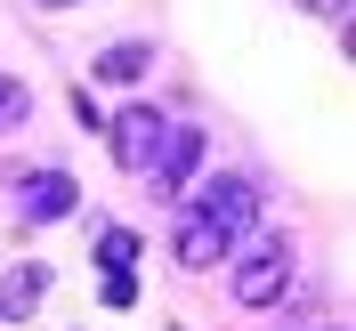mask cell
I'll return each instance as SVG.
<instances>
[{"label":"cell","instance_id":"obj_11","mask_svg":"<svg viewBox=\"0 0 356 331\" xmlns=\"http://www.w3.org/2000/svg\"><path fill=\"white\" fill-rule=\"evenodd\" d=\"M97 291H106V307H130V299H138L130 275H97Z\"/></svg>","mask_w":356,"mask_h":331},{"label":"cell","instance_id":"obj_1","mask_svg":"<svg viewBox=\"0 0 356 331\" xmlns=\"http://www.w3.org/2000/svg\"><path fill=\"white\" fill-rule=\"evenodd\" d=\"M291 291V243L284 235H243L235 251V307H275Z\"/></svg>","mask_w":356,"mask_h":331},{"label":"cell","instance_id":"obj_8","mask_svg":"<svg viewBox=\"0 0 356 331\" xmlns=\"http://www.w3.org/2000/svg\"><path fill=\"white\" fill-rule=\"evenodd\" d=\"M97 81H146L154 73V41H113V49H97Z\"/></svg>","mask_w":356,"mask_h":331},{"label":"cell","instance_id":"obj_10","mask_svg":"<svg viewBox=\"0 0 356 331\" xmlns=\"http://www.w3.org/2000/svg\"><path fill=\"white\" fill-rule=\"evenodd\" d=\"M24 121H33V89H24L17 73H0V137H17Z\"/></svg>","mask_w":356,"mask_h":331},{"label":"cell","instance_id":"obj_6","mask_svg":"<svg viewBox=\"0 0 356 331\" xmlns=\"http://www.w3.org/2000/svg\"><path fill=\"white\" fill-rule=\"evenodd\" d=\"M49 299V266L41 259H17L8 275H0V323H17V315H33Z\"/></svg>","mask_w":356,"mask_h":331},{"label":"cell","instance_id":"obj_13","mask_svg":"<svg viewBox=\"0 0 356 331\" xmlns=\"http://www.w3.org/2000/svg\"><path fill=\"white\" fill-rule=\"evenodd\" d=\"M33 8H81V0H33Z\"/></svg>","mask_w":356,"mask_h":331},{"label":"cell","instance_id":"obj_4","mask_svg":"<svg viewBox=\"0 0 356 331\" xmlns=\"http://www.w3.org/2000/svg\"><path fill=\"white\" fill-rule=\"evenodd\" d=\"M195 162H202V130H195V121H170V130H162V146H154V162H146L154 194H162V202H170V194H186Z\"/></svg>","mask_w":356,"mask_h":331},{"label":"cell","instance_id":"obj_12","mask_svg":"<svg viewBox=\"0 0 356 331\" xmlns=\"http://www.w3.org/2000/svg\"><path fill=\"white\" fill-rule=\"evenodd\" d=\"M300 8H316V17H340V8H348V0H300Z\"/></svg>","mask_w":356,"mask_h":331},{"label":"cell","instance_id":"obj_5","mask_svg":"<svg viewBox=\"0 0 356 331\" xmlns=\"http://www.w3.org/2000/svg\"><path fill=\"white\" fill-rule=\"evenodd\" d=\"M73 202H81V186H73V170H33L24 178V226H57V219H73Z\"/></svg>","mask_w":356,"mask_h":331},{"label":"cell","instance_id":"obj_2","mask_svg":"<svg viewBox=\"0 0 356 331\" xmlns=\"http://www.w3.org/2000/svg\"><path fill=\"white\" fill-rule=\"evenodd\" d=\"M195 219H211V226L227 235V243H243L251 226H259V186H251V178H235V170L202 178V202H195Z\"/></svg>","mask_w":356,"mask_h":331},{"label":"cell","instance_id":"obj_7","mask_svg":"<svg viewBox=\"0 0 356 331\" xmlns=\"http://www.w3.org/2000/svg\"><path fill=\"white\" fill-rule=\"evenodd\" d=\"M227 251H235V243H227V235H219L211 219H195V210L178 219V266H219Z\"/></svg>","mask_w":356,"mask_h":331},{"label":"cell","instance_id":"obj_3","mask_svg":"<svg viewBox=\"0 0 356 331\" xmlns=\"http://www.w3.org/2000/svg\"><path fill=\"white\" fill-rule=\"evenodd\" d=\"M97 130H106V146H113V162H122V170L146 178V162H154L162 130H170V113H162V105H122L113 121H97Z\"/></svg>","mask_w":356,"mask_h":331},{"label":"cell","instance_id":"obj_9","mask_svg":"<svg viewBox=\"0 0 356 331\" xmlns=\"http://www.w3.org/2000/svg\"><path fill=\"white\" fill-rule=\"evenodd\" d=\"M138 266V235L130 226H97V275H130Z\"/></svg>","mask_w":356,"mask_h":331}]
</instances>
